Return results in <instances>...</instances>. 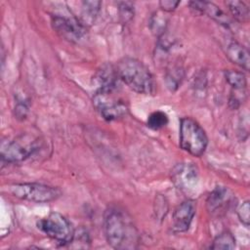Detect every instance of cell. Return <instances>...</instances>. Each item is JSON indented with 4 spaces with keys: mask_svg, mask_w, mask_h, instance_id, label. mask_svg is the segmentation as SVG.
<instances>
[{
    "mask_svg": "<svg viewBox=\"0 0 250 250\" xmlns=\"http://www.w3.org/2000/svg\"><path fill=\"white\" fill-rule=\"evenodd\" d=\"M7 190L19 199L37 203L50 202L58 199L62 195L60 188L38 183L12 184L7 187Z\"/></svg>",
    "mask_w": 250,
    "mask_h": 250,
    "instance_id": "cell-7",
    "label": "cell"
},
{
    "mask_svg": "<svg viewBox=\"0 0 250 250\" xmlns=\"http://www.w3.org/2000/svg\"><path fill=\"white\" fill-rule=\"evenodd\" d=\"M40 146V139L30 134H22L1 146L2 162L14 163L31 156Z\"/></svg>",
    "mask_w": 250,
    "mask_h": 250,
    "instance_id": "cell-6",
    "label": "cell"
},
{
    "mask_svg": "<svg viewBox=\"0 0 250 250\" xmlns=\"http://www.w3.org/2000/svg\"><path fill=\"white\" fill-rule=\"evenodd\" d=\"M93 104L107 121L121 119L129 112L128 102L122 95L119 85L99 87L93 97Z\"/></svg>",
    "mask_w": 250,
    "mask_h": 250,
    "instance_id": "cell-3",
    "label": "cell"
},
{
    "mask_svg": "<svg viewBox=\"0 0 250 250\" xmlns=\"http://www.w3.org/2000/svg\"><path fill=\"white\" fill-rule=\"evenodd\" d=\"M208 146L203 128L192 118L184 117L180 122V146L189 154L200 157Z\"/></svg>",
    "mask_w": 250,
    "mask_h": 250,
    "instance_id": "cell-4",
    "label": "cell"
},
{
    "mask_svg": "<svg viewBox=\"0 0 250 250\" xmlns=\"http://www.w3.org/2000/svg\"><path fill=\"white\" fill-rule=\"evenodd\" d=\"M102 6L101 1H83L81 2L80 8V16H79V22L84 26L92 25L100 12Z\"/></svg>",
    "mask_w": 250,
    "mask_h": 250,
    "instance_id": "cell-14",
    "label": "cell"
},
{
    "mask_svg": "<svg viewBox=\"0 0 250 250\" xmlns=\"http://www.w3.org/2000/svg\"><path fill=\"white\" fill-rule=\"evenodd\" d=\"M120 81L138 94L154 95L156 83L148 67L141 61L125 57L115 65Z\"/></svg>",
    "mask_w": 250,
    "mask_h": 250,
    "instance_id": "cell-2",
    "label": "cell"
},
{
    "mask_svg": "<svg viewBox=\"0 0 250 250\" xmlns=\"http://www.w3.org/2000/svg\"><path fill=\"white\" fill-rule=\"evenodd\" d=\"M225 78L227 82L235 91H243L247 86V79L242 71L229 69L225 71Z\"/></svg>",
    "mask_w": 250,
    "mask_h": 250,
    "instance_id": "cell-19",
    "label": "cell"
},
{
    "mask_svg": "<svg viewBox=\"0 0 250 250\" xmlns=\"http://www.w3.org/2000/svg\"><path fill=\"white\" fill-rule=\"evenodd\" d=\"M196 212V204L192 199H187L180 203L173 212L172 229L174 232L187 231Z\"/></svg>",
    "mask_w": 250,
    "mask_h": 250,
    "instance_id": "cell-10",
    "label": "cell"
},
{
    "mask_svg": "<svg viewBox=\"0 0 250 250\" xmlns=\"http://www.w3.org/2000/svg\"><path fill=\"white\" fill-rule=\"evenodd\" d=\"M168 115L162 110H156L148 115L146 124L152 130H160L164 128L168 124Z\"/></svg>",
    "mask_w": 250,
    "mask_h": 250,
    "instance_id": "cell-21",
    "label": "cell"
},
{
    "mask_svg": "<svg viewBox=\"0 0 250 250\" xmlns=\"http://www.w3.org/2000/svg\"><path fill=\"white\" fill-rule=\"evenodd\" d=\"M189 9L197 15H207L218 23L229 27L230 25V20L229 17L214 3L208 1H190L188 2Z\"/></svg>",
    "mask_w": 250,
    "mask_h": 250,
    "instance_id": "cell-11",
    "label": "cell"
},
{
    "mask_svg": "<svg viewBox=\"0 0 250 250\" xmlns=\"http://www.w3.org/2000/svg\"><path fill=\"white\" fill-rule=\"evenodd\" d=\"M226 55L233 63L242 67L244 70H249V51L243 45L236 41H230L226 46Z\"/></svg>",
    "mask_w": 250,
    "mask_h": 250,
    "instance_id": "cell-12",
    "label": "cell"
},
{
    "mask_svg": "<svg viewBox=\"0 0 250 250\" xmlns=\"http://www.w3.org/2000/svg\"><path fill=\"white\" fill-rule=\"evenodd\" d=\"M37 228L61 246L71 243L75 229L68 219L59 212H52L37 222Z\"/></svg>",
    "mask_w": 250,
    "mask_h": 250,
    "instance_id": "cell-5",
    "label": "cell"
},
{
    "mask_svg": "<svg viewBox=\"0 0 250 250\" xmlns=\"http://www.w3.org/2000/svg\"><path fill=\"white\" fill-rule=\"evenodd\" d=\"M168 211V203L163 196H157L155 199V207L154 212L158 219H163Z\"/></svg>",
    "mask_w": 250,
    "mask_h": 250,
    "instance_id": "cell-25",
    "label": "cell"
},
{
    "mask_svg": "<svg viewBox=\"0 0 250 250\" xmlns=\"http://www.w3.org/2000/svg\"><path fill=\"white\" fill-rule=\"evenodd\" d=\"M235 247V238L231 232L225 230L215 237L211 249H233Z\"/></svg>",
    "mask_w": 250,
    "mask_h": 250,
    "instance_id": "cell-20",
    "label": "cell"
},
{
    "mask_svg": "<svg viewBox=\"0 0 250 250\" xmlns=\"http://www.w3.org/2000/svg\"><path fill=\"white\" fill-rule=\"evenodd\" d=\"M228 6L233 19L239 22H247L249 21L250 12L248 6L241 1H227Z\"/></svg>",
    "mask_w": 250,
    "mask_h": 250,
    "instance_id": "cell-17",
    "label": "cell"
},
{
    "mask_svg": "<svg viewBox=\"0 0 250 250\" xmlns=\"http://www.w3.org/2000/svg\"><path fill=\"white\" fill-rule=\"evenodd\" d=\"M99 87H108L118 85V75L116 72L115 65L110 63H105L101 66L96 75Z\"/></svg>",
    "mask_w": 250,
    "mask_h": 250,
    "instance_id": "cell-15",
    "label": "cell"
},
{
    "mask_svg": "<svg viewBox=\"0 0 250 250\" xmlns=\"http://www.w3.org/2000/svg\"><path fill=\"white\" fill-rule=\"evenodd\" d=\"M185 77V70L181 64L170 65L165 72V82L170 91H176L182 84Z\"/></svg>",
    "mask_w": 250,
    "mask_h": 250,
    "instance_id": "cell-16",
    "label": "cell"
},
{
    "mask_svg": "<svg viewBox=\"0 0 250 250\" xmlns=\"http://www.w3.org/2000/svg\"><path fill=\"white\" fill-rule=\"evenodd\" d=\"M249 201L245 200L244 202H242L236 210L237 216L239 221L245 226V227H249Z\"/></svg>",
    "mask_w": 250,
    "mask_h": 250,
    "instance_id": "cell-24",
    "label": "cell"
},
{
    "mask_svg": "<svg viewBox=\"0 0 250 250\" xmlns=\"http://www.w3.org/2000/svg\"><path fill=\"white\" fill-rule=\"evenodd\" d=\"M104 231L107 243L114 249L132 250L139 246V231L127 211L110 206L104 214Z\"/></svg>",
    "mask_w": 250,
    "mask_h": 250,
    "instance_id": "cell-1",
    "label": "cell"
},
{
    "mask_svg": "<svg viewBox=\"0 0 250 250\" xmlns=\"http://www.w3.org/2000/svg\"><path fill=\"white\" fill-rule=\"evenodd\" d=\"M117 9L120 21L123 24L132 21L135 15V5L131 1H119L117 2Z\"/></svg>",
    "mask_w": 250,
    "mask_h": 250,
    "instance_id": "cell-22",
    "label": "cell"
},
{
    "mask_svg": "<svg viewBox=\"0 0 250 250\" xmlns=\"http://www.w3.org/2000/svg\"><path fill=\"white\" fill-rule=\"evenodd\" d=\"M180 3H181L180 1H176V0H161L159 1L158 5L161 11L165 13H170L176 10V8L180 5Z\"/></svg>",
    "mask_w": 250,
    "mask_h": 250,
    "instance_id": "cell-26",
    "label": "cell"
},
{
    "mask_svg": "<svg viewBox=\"0 0 250 250\" xmlns=\"http://www.w3.org/2000/svg\"><path fill=\"white\" fill-rule=\"evenodd\" d=\"M165 12H155L152 14V16L149 19V28L151 32L157 36V37H162L165 33L167 23H168V17L164 15Z\"/></svg>",
    "mask_w": 250,
    "mask_h": 250,
    "instance_id": "cell-18",
    "label": "cell"
},
{
    "mask_svg": "<svg viewBox=\"0 0 250 250\" xmlns=\"http://www.w3.org/2000/svg\"><path fill=\"white\" fill-rule=\"evenodd\" d=\"M29 112V105L26 100H19L15 105L14 113L17 119L24 120Z\"/></svg>",
    "mask_w": 250,
    "mask_h": 250,
    "instance_id": "cell-23",
    "label": "cell"
},
{
    "mask_svg": "<svg viewBox=\"0 0 250 250\" xmlns=\"http://www.w3.org/2000/svg\"><path fill=\"white\" fill-rule=\"evenodd\" d=\"M171 181L180 191L186 195H191L198 188V169L193 163H179L171 171Z\"/></svg>",
    "mask_w": 250,
    "mask_h": 250,
    "instance_id": "cell-8",
    "label": "cell"
},
{
    "mask_svg": "<svg viewBox=\"0 0 250 250\" xmlns=\"http://www.w3.org/2000/svg\"><path fill=\"white\" fill-rule=\"evenodd\" d=\"M52 26L55 32L62 39L69 42H77L85 33V28L77 19H69L64 16H52Z\"/></svg>",
    "mask_w": 250,
    "mask_h": 250,
    "instance_id": "cell-9",
    "label": "cell"
},
{
    "mask_svg": "<svg viewBox=\"0 0 250 250\" xmlns=\"http://www.w3.org/2000/svg\"><path fill=\"white\" fill-rule=\"evenodd\" d=\"M229 199L230 194L228 188L225 187H216L207 198V209L211 213L218 212V210H221L228 202H229Z\"/></svg>",
    "mask_w": 250,
    "mask_h": 250,
    "instance_id": "cell-13",
    "label": "cell"
}]
</instances>
